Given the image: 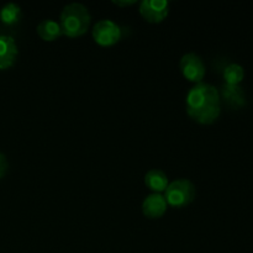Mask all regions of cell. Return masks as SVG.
Instances as JSON below:
<instances>
[{
    "label": "cell",
    "instance_id": "7",
    "mask_svg": "<svg viewBox=\"0 0 253 253\" xmlns=\"http://www.w3.org/2000/svg\"><path fill=\"white\" fill-rule=\"evenodd\" d=\"M167 200L161 193H152L142 202V214L148 219H158L167 211Z\"/></svg>",
    "mask_w": 253,
    "mask_h": 253
},
{
    "label": "cell",
    "instance_id": "6",
    "mask_svg": "<svg viewBox=\"0 0 253 253\" xmlns=\"http://www.w3.org/2000/svg\"><path fill=\"white\" fill-rule=\"evenodd\" d=\"M169 2L167 0H142L140 2V14L152 24H158L168 16Z\"/></svg>",
    "mask_w": 253,
    "mask_h": 253
},
{
    "label": "cell",
    "instance_id": "2",
    "mask_svg": "<svg viewBox=\"0 0 253 253\" xmlns=\"http://www.w3.org/2000/svg\"><path fill=\"white\" fill-rule=\"evenodd\" d=\"M91 16L88 7L82 2H69L62 9L59 16L62 34L66 36L79 37L88 31Z\"/></svg>",
    "mask_w": 253,
    "mask_h": 253
},
{
    "label": "cell",
    "instance_id": "15",
    "mask_svg": "<svg viewBox=\"0 0 253 253\" xmlns=\"http://www.w3.org/2000/svg\"><path fill=\"white\" fill-rule=\"evenodd\" d=\"M113 2L118 6H130L136 4V0H113Z\"/></svg>",
    "mask_w": 253,
    "mask_h": 253
},
{
    "label": "cell",
    "instance_id": "3",
    "mask_svg": "<svg viewBox=\"0 0 253 253\" xmlns=\"http://www.w3.org/2000/svg\"><path fill=\"white\" fill-rule=\"evenodd\" d=\"M197 197V188L185 178H179L169 182L165 190V198L167 204L174 208H184L189 205Z\"/></svg>",
    "mask_w": 253,
    "mask_h": 253
},
{
    "label": "cell",
    "instance_id": "5",
    "mask_svg": "<svg viewBox=\"0 0 253 253\" xmlns=\"http://www.w3.org/2000/svg\"><path fill=\"white\" fill-rule=\"evenodd\" d=\"M179 67L184 78L190 82H194L195 84L203 81V78L205 77V72H207L203 58L194 52H188V53L183 54L179 62Z\"/></svg>",
    "mask_w": 253,
    "mask_h": 253
},
{
    "label": "cell",
    "instance_id": "11",
    "mask_svg": "<svg viewBox=\"0 0 253 253\" xmlns=\"http://www.w3.org/2000/svg\"><path fill=\"white\" fill-rule=\"evenodd\" d=\"M222 98L226 101L227 105L232 106L235 109H239L245 105L246 103V98H245V93L240 85H231V84H225L222 86Z\"/></svg>",
    "mask_w": 253,
    "mask_h": 253
},
{
    "label": "cell",
    "instance_id": "4",
    "mask_svg": "<svg viewBox=\"0 0 253 253\" xmlns=\"http://www.w3.org/2000/svg\"><path fill=\"white\" fill-rule=\"evenodd\" d=\"M93 39L100 46H113L123 37V29L110 19L99 20L93 27Z\"/></svg>",
    "mask_w": 253,
    "mask_h": 253
},
{
    "label": "cell",
    "instance_id": "8",
    "mask_svg": "<svg viewBox=\"0 0 253 253\" xmlns=\"http://www.w3.org/2000/svg\"><path fill=\"white\" fill-rule=\"evenodd\" d=\"M19 51L15 40L7 35H0V69L14 66Z\"/></svg>",
    "mask_w": 253,
    "mask_h": 253
},
{
    "label": "cell",
    "instance_id": "13",
    "mask_svg": "<svg viewBox=\"0 0 253 253\" xmlns=\"http://www.w3.org/2000/svg\"><path fill=\"white\" fill-rule=\"evenodd\" d=\"M222 76H224V79L225 82H226V84L239 85L245 78V69L241 64L230 63L224 68Z\"/></svg>",
    "mask_w": 253,
    "mask_h": 253
},
{
    "label": "cell",
    "instance_id": "1",
    "mask_svg": "<svg viewBox=\"0 0 253 253\" xmlns=\"http://www.w3.org/2000/svg\"><path fill=\"white\" fill-rule=\"evenodd\" d=\"M187 113L190 118L203 125L215 123L220 115V93L211 84H195L188 91L185 99Z\"/></svg>",
    "mask_w": 253,
    "mask_h": 253
},
{
    "label": "cell",
    "instance_id": "14",
    "mask_svg": "<svg viewBox=\"0 0 253 253\" xmlns=\"http://www.w3.org/2000/svg\"><path fill=\"white\" fill-rule=\"evenodd\" d=\"M7 168H9V163H7L6 156L0 152V178L4 177L5 173L7 172Z\"/></svg>",
    "mask_w": 253,
    "mask_h": 253
},
{
    "label": "cell",
    "instance_id": "10",
    "mask_svg": "<svg viewBox=\"0 0 253 253\" xmlns=\"http://www.w3.org/2000/svg\"><path fill=\"white\" fill-rule=\"evenodd\" d=\"M37 35L41 37L43 41H56L57 39L62 36V29L58 21L53 19H44L39 22L36 27Z\"/></svg>",
    "mask_w": 253,
    "mask_h": 253
},
{
    "label": "cell",
    "instance_id": "9",
    "mask_svg": "<svg viewBox=\"0 0 253 253\" xmlns=\"http://www.w3.org/2000/svg\"><path fill=\"white\" fill-rule=\"evenodd\" d=\"M145 184L153 193H162L167 189L169 182L166 172L158 168H152L145 174Z\"/></svg>",
    "mask_w": 253,
    "mask_h": 253
},
{
    "label": "cell",
    "instance_id": "12",
    "mask_svg": "<svg viewBox=\"0 0 253 253\" xmlns=\"http://www.w3.org/2000/svg\"><path fill=\"white\" fill-rule=\"evenodd\" d=\"M21 19V7L16 2H7L0 9V20L5 25H15Z\"/></svg>",
    "mask_w": 253,
    "mask_h": 253
}]
</instances>
